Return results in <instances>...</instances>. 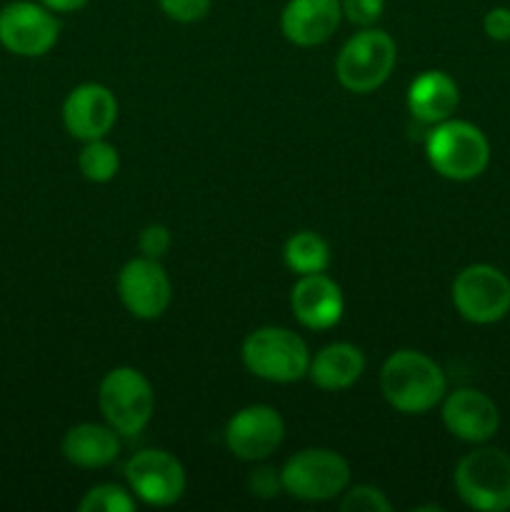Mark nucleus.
Returning <instances> with one entry per match:
<instances>
[{"label": "nucleus", "instance_id": "obj_25", "mask_svg": "<svg viewBox=\"0 0 510 512\" xmlns=\"http://www.w3.org/2000/svg\"><path fill=\"white\" fill-rule=\"evenodd\" d=\"M343 18L360 28H373L385 13V0H340Z\"/></svg>", "mask_w": 510, "mask_h": 512}, {"label": "nucleus", "instance_id": "obj_19", "mask_svg": "<svg viewBox=\"0 0 510 512\" xmlns=\"http://www.w3.org/2000/svg\"><path fill=\"white\" fill-rule=\"evenodd\" d=\"M365 373V355L358 345L350 343H330L325 345L315 358H310L308 375L320 390L338 393L348 390Z\"/></svg>", "mask_w": 510, "mask_h": 512}, {"label": "nucleus", "instance_id": "obj_1", "mask_svg": "<svg viewBox=\"0 0 510 512\" xmlns=\"http://www.w3.org/2000/svg\"><path fill=\"white\" fill-rule=\"evenodd\" d=\"M380 393L398 413L423 415L443 403L448 380L430 355L398 350L380 368Z\"/></svg>", "mask_w": 510, "mask_h": 512}, {"label": "nucleus", "instance_id": "obj_2", "mask_svg": "<svg viewBox=\"0 0 510 512\" xmlns=\"http://www.w3.org/2000/svg\"><path fill=\"white\" fill-rule=\"evenodd\" d=\"M425 155L430 168L445 180L468 183L480 178L490 165V143L478 125L448 118L428 133Z\"/></svg>", "mask_w": 510, "mask_h": 512}, {"label": "nucleus", "instance_id": "obj_26", "mask_svg": "<svg viewBox=\"0 0 510 512\" xmlns=\"http://www.w3.org/2000/svg\"><path fill=\"white\" fill-rule=\"evenodd\" d=\"M173 245V235L170 230L165 228L163 223H150L140 230L138 235V248L143 253V258H153V260H163L165 253Z\"/></svg>", "mask_w": 510, "mask_h": 512}, {"label": "nucleus", "instance_id": "obj_12", "mask_svg": "<svg viewBox=\"0 0 510 512\" xmlns=\"http://www.w3.org/2000/svg\"><path fill=\"white\" fill-rule=\"evenodd\" d=\"M285 438V423L270 405H248L228 420L225 445L230 453L248 463L270 458Z\"/></svg>", "mask_w": 510, "mask_h": 512}, {"label": "nucleus", "instance_id": "obj_23", "mask_svg": "<svg viewBox=\"0 0 510 512\" xmlns=\"http://www.w3.org/2000/svg\"><path fill=\"white\" fill-rule=\"evenodd\" d=\"M340 510L343 512H390L393 505L385 498L383 490L375 485H353L345 488L343 500H340Z\"/></svg>", "mask_w": 510, "mask_h": 512}, {"label": "nucleus", "instance_id": "obj_8", "mask_svg": "<svg viewBox=\"0 0 510 512\" xmlns=\"http://www.w3.org/2000/svg\"><path fill=\"white\" fill-rule=\"evenodd\" d=\"M453 305L473 325L500 323L510 313V278L495 265H468L453 280Z\"/></svg>", "mask_w": 510, "mask_h": 512}, {"label": "nucleus", "instance_id": "obj_10", "mask_svg": "<svg viewBox=\"0 0 510 512\" xmlns=\"http://www.w3.org/2000/svg\"><path fill=\"white\" fill-rule=\"evenodd\" d=\"M125 480L130 493L145 505L168 508L185 493V470L175 455L165 450H140L125 465Z\"/></svg>", "mask_w": 510, "mask_h": 512}, {"label": "nucleus", "instance_id": "obj_7", "mask_svg": "<svg viewBox=\"0 0 510 512\" xmlns=\"http://www.w3.org/2000/svg\"><path fill=\"white\" fill-rule=\"evenodd\" d=\"M283 493L303 503H328L350 485V465L335 450L308 448L295 453L280 468Z\"/></svg>", "mask_w": 510, "mask_h": 512}, {"label": "nucleus", "instance_id": "obj_4", "mask_svg": "<svg viewBox=\"0 0 510 512\" xmlns=\"http://www.w3.org/2000/svg\"><path fill=\"white\" fill-rule=\"evenodd\" d=\"M455 493L468 508L480 512L510 510V453L478 445L458 460L453 473Z\"/></svg>", "mask_w": 510, "mask_h": 512}, {"label": "nucleus", "instance_id": "obj_14", "mask_svg": "<svg viewBox=\"0 0 510 512\" xmlns=\"http://www.w3.org/2000/svg\"><path fill=\"white\" fill-rule=\"evenodd\" d=\"M118 120V100L100 83H83L68 93L63 103V125L73 138L98 140L113 130Z\"/></svg>", "mask_w": 510, "mask_h": 512}, {"label": "nucleus", "instance_id": "obj_11", "mask_svg": "<svg viewBox=\"0 0 510 512\" xmlns=\"http://www.w3.org/2000/svg\"><path fill=\"white\" fill-rule=\"evenodd\" d=\"M118 298L133 318L158 320L173 300L168 273L153 258H133L118 273Z\"/></svg>", "mask_w": 510, "mask_h": 512}, {"label": "nucleus", "instance_id": "obj_22", "mask_svg": "<svg viewBox=\"0 0 510 512\" xmlns=\"http://www.w3.org/2000/svg\"><path fill=\"white\" fill-rule=\"evenodd\" d=\"M80 512H133L135 498L120 485H95L78 503Z\"/></svg>", "mask_w": 510, "mask_h": 512}, {"label": "nucleus", "instance_id": "obj_29", "mask_svg": "<svg viewBox=\"0 0 510 512\" xmlns=\"http://www.w3.org/2000/svg\"><path fill=\"white\" fill-rule=\"evenodd\" d=\"M40 3L53 10V13H75V10L88 5V0H40Z\"/></svg>", "mask_w": 510, "mask_h": 512}, {"label": "nucleus", "instance_id": "obj_3", "mask_svg": "<svg viewBox=\"0 0 510 512\" xmlns=\"http://www.w3.org/2000/svg\"><path fill=\"white\" fill-rule=\"evenodd\" d=\"M240 358L248 373L268 383L288 385L305 378L310 368V350L305 340L290 328H258L243 340Z\"/></svg>", "mask_w": 510, "mask_h": 512}, {"label": "nucleus", "instance_id": "obj_17", "mask_svg": "<svg viewBox=\"0 0 510 512\" xmlns=\"http://www.w3.org/2000/svg\"><path fill=\"white\" fill-rule=\"evenodd\" d=\"M460 103L458 83L443 70H425L408 85V110L425 125L453 118Z\"/></svg>", "mask_w": 510, "mask_h": 512}, {"label": "nucleus", "instance_id": "obj_16", "mask_svg": "<svg viewBox=\"0 0 510 512\" xmlns=\"http://www.w3.org/2000/svg\"><path fill=\"white\" fill-rule=\"evenodd\" d=\"M340 20V0H288L280 13V30L293 45L313 48L333 38Z\"/></svg>", "mask_w": 510, "mask_h": 512}, {"label": "nucleus", "instance_id": "obj_28", "mask_svg": "<svg viewBox=\"0 0 510 512\" xmlns=\"http://www.w3.org/2000/svg\"><path fill=\"white\" fill-rule=\"evenodd\" d=\"M483 30L490 40H495V43H508L510 40V8H505V5L490 8L483 18Z\"/></svg>", "mask_w": 510, "mask_h": 512}, {"label": "nucleus", "instance_id": "obj_13", "mask_svg": "<svg viewBox=\"0 0 510 512\" xmlns=\"http://www.w3.org/2000/svg\"><path fill=\"white\" fill-rule=\"evenodd\" d=\"M440 418L453 438L470 445H483L495 438L500 428V410L488 393L475 388H458L445 393Z\"/></svg>", "mask_w": 510, "mask_h": 512}, {"label": "nucleus", "instance_id": "obj_6", "mask_svg": "<svg viewBox=\"0 0 510 512\" xmlns=\"http://www.w3.org/2000/svg\"><path fill=\"white\" fill-rule=\"evenodd\" d=\"M398 58L395 40L380 28H363L345 40L335 60V75L350 93H373L390 78Z\"/></svg>", "mask_w": 510, "mask_h": 512}, {"label": "nucleus", "instance_id": "obj_27", "mask_svg": "<svg viewBox=\"0 0 510 512\" xmlns=\"http://www.w3.org/2000/svg\"><path fill=\"white\" fill-rule=\"evenodd\" d=\"M248 488L255 498L273 500L283 493V480H280V470L275 468H255L248 478Z\"/></svg>", "mask_w": 510, "mask_h": 512}, {"label": "nucleus", "instance_id": "obj_9", "mask_svg": "<svg viewBox=\"0 0 510 512\" xmlns=\"http://www.w3.org/2000/svg\"><path fill=\"white\" fill-rule=\"evenodd\" d=\"M60 23L53 10L33 0H15L0 10V45L20 58H40L58 43Z\"/></svg>", "mask_w": 510, "mask_h": 512}, {"label": "nucleus", "instance_id": "obj_5", "mask_svg": "<svg viewBox=\"0 0 510 512\" xmlns=\"http://www.w3.org/2000/svg\"><path fill=\"white\" fill-rule=\"evenodd\" d=\"M98 405L105 423L123 438L143 433L155 413V393L140 370L113 368L98 388Z\"/></svg>", "mask_w": 510, "mask_h": 512}, {"label": "nucleus", "instance_id": "obj_21", "mask_svg": "<svg viewBox=\"0 0 510 512\" xmlns=\"http://www.w3.org/2000/svg\"><path fill=\"white\" fill-rule=\"evenodd\" d=\"M78 168L83 178L90 180V183H108L120 170L118 148L110 145L105 138L88 140L78 155Z\"/></svg>", "mask_w": 510, "mask_h": 512}, {"label": "nucleus", "instance_id": "obj_24", "mask_svg": "<svg viewBox=\"0 0 510 512\" xmlns=\"http://www.w3.org/2000/svg\"><path fill=\"white\" fill-rule=\"evenodd\" d=\"M158 5L165 18L188 25L203 20L213 8V0H158Z\"/></svg>", "mask_w": 510, "mask_h": 512}, {"label": "nucleus", "instance_id": "obj_18", "mask_svg": "<svg viewBox=\"0 0 510 512\" xmlns=\"http://www.w3.org/2000/svg\"><path fill=\"white\" fill-rule=\"evenodd\" d=\"M63 455L70 465L83 470H100L115 463L120 455V433L108 423H80L63 435Z\"/></svg>", "mask_w": 510, "mask_h": 512}, {"label": "nucleus", "instance_id": "obj_20", "mask_svg": "<svg viewBox=\"0 0 510 512\" xmlns=\"http://www.w3.org/2000/svg\"><path fill=\"white\" fill-rule=\"evenodd\" d=\"M283 260L295 275L325 273L330 265V248L313 230H300L285 240Z\"/></svg>", "mask_w": 510, "mask_h": 512}, {"label": "nucleus", "instance_id": "obj_15", "mask_svg": "<svg viewBox=\"0 0 510 512\" xmlns=\"http://www.w3.org/2000/svg\"><path fill=\"white\" fill-rule=\"evenodd\" d=\"M290 310L303 328L330 330L343 320V290L325 273L298 275L290 290Z\"/></svg>", "mask_w": 510, "mask_h": 512}]
</instances>
